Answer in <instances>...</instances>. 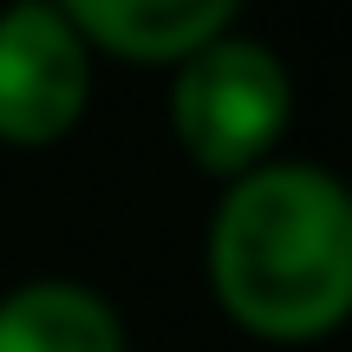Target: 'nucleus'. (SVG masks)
<instances>
[{"label":"nucleus","instance_id":"nucleus-1","mask_svg":"<svg viewBox=\"0 0 352 352\" xmlns=\"http://www.w3.org/2000/svg\"><path fill=\"white\" fill-rule=\"evenodd\" d=\"M209 287L267 346L340 333L352 320V189L320 164L235 176L209 222Z\"/></svg>","mask_w":352,"mask_h":352},{"label":"nucleus","instance_id":"nucleus-2","mask_svg":"<svg viewBox=\"0 0 352 352\" xmlns=\"http://www.w3.org/2000/svg\"><path fill=\"white\" fill-rule=\"evenodd\" d=\"M294 118V78L267 39L222 33L189 52L170 78V131L202 176H235L274 164V144Z\"/></svg>","mask_w":352,"mask_h":352},{"label":"nucleus","instance_id":"nucleus-5","mask_svg":"<svg viewBox=\"0 0 352 352\" xmlns=\"http://www.w3.org/2000/svg\"><path fill=\"white\" fill-rule=\"evenodd\" d=\"M0 352H124V320L78 280H26L0 294Z\"/></svg>","mask_w":352,"mask_h":352},{"label":"nucleus","instance_id":"nucleus-4","mask_svg":"<svg viewBox=\"0 0 352 352\" xmlns=\"http://www.w3.org/2000/svg\"><path fill=\"white\" fill-rule=\"evenodd\" d=\"M65 20L78 26L91 52H111L124 65H183L209 39L235 33V0H72Z\"/></svg>","mask_w":352,"mask_h":352},{"label":"nucleus","instance_id":"nucleus-3","mask_svg":"<svg viewBox=\"0 0 352 352\" xmlns=\"http://www.w3.org/2000/svg\"><path fill=\"white\" fill-rule=\"evenodd\" d=\"M91 98V46L65 7L26 0L0 13V144H59Z\"/></svg>","mask_w":352,"mask_h":352}]
</instances>
